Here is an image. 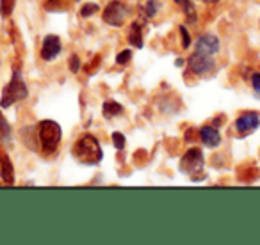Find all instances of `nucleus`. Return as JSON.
Returning <instances> with one entry per match:
<instances>
[{
	"mask_svg": "<svg viewBox=\"0 0 260 245\" xmlns=\"http://www.w3.org/2000/svg\"><path fill=\"white\" fill-rule=\"evenodd\" d=\"M123 112V107L118 103V101H112V100H109V101H105L104 103V115L105 117H114V115H118V114H121Z\"/></svg>",
	"mask_w": 260,
	"mask_h": 245,
	"instance_id": "14",
	"label": "nucleus"
},
{
	"mask_svg": "<svg viewBox=\"0 0 260 245\" xmlns=\"http://www.w3.org/2000/svg\"><path fill=\"white\" fill-rule=\"evenodd\" d=\"M112 142H114L116 149H119V151L125 148V137H123V134H119V132L112 134Z\"/></svg>",
	"mask_w": 260,
	"mask_h": 245,
	"instance_id": "17",
	"label": "nucleus"
},
{
	"mask_svg": "<svg viewBox=\"0 0 260 245\" xmlns=\"http://www.w3.org/2000/svg\"><path fill=\"white\" fill-rule=\"evenodd\" d=\"M61 54V39L57 36H47L43 39V48H41V57L45 61H54Z\"/></svg>",
	"mask_w": 260,
	"mask_h": 245,
	"instance_id": "8",
	"label": "nucleus"
},
{
	"mask_svg": "<svg viewBox=\"0 0 260 245\" xmlns=\"http://www.w3.org/2000/svg\"><path fill=\"white\" fill-rule=\"evenodd\" d=\"M98 11V6L96 4H86L82 9H80V15L86 18V16H91L93 13H96Z\"/></svg>",
	"mask_w": 260,
	"mask_h": 245,
	"instance_id": "18",
	"label": "nucleus"
},
{
	"mask_svg": "<svg viewBox=\"0 0 260 245\" xmlns=\"http://www.w3.org/2000/svg\"><path fill=\"white\" fill-rule=\"evenodd\" d=\"M128 41H130V45H134V47H138V48L143 47V32H141V25H139V23L132 25V32L128 34Z\"/></svg>",
	"mask_w": 260,
	"mask_h": 245,
	"instance_id": "15",
	"label": "nucleus"
},
{
	"mask_svg": "<svg viewBox=\"0 0 260 245\" xmlns=\"http://www.w3.org/2000/svg\"><path fill=\"white\" fill-rule=\"evenodd\" d=\"M180 32H182V47L187 48L189 43H191V37H189L187 30H185V27H180Z\"/></svg>",
	"mask_w": 260,
	"mask_h": 245,
	"instance_id": "22",
	"label": "nucleus"
},
{
	"mask_svg": "<svg viewBox=\"0 0 260 245\" xmlns=\"http://www.w3.org/2000/svg\"><path fill=\"white\" fill-rule=\"evenodd\" d=\"M216 64L212 61V55L202 54V52H194V54L189 57V69L196 75H209L214 71Z\"/></svg>",
	"mask_w": 260,
	"mask_h": 245,
	"instance_id": "4",
	"label": "nucleus"
},
{
	"mask_svg": "<svg viewBox=\"0 0 260 245\" xmlns=\"http://www.w3.org/2000/svg\"><path fill=\"white\" fill-rule=\"evenodd\" d=\"M130 59H132V52L125 50V52H121V54L118 55V59H116V61H118V64H126Z\"/></svg>",
	"mask_w": 260,
	"mask_h": 245,
	"instance_id": "20",
	"label": "nucleus"
},
{
	"mask_svg": "<svg viewBox=\"0 0 260 245\" xmlns=\"http://www.w3.org/2000/svg\"><path fill=\"white\" fill-rule=\"evenodd\" d=\"M61 127L54 121H41L38 125V141L45 155H52L61 142Z\"/></svg>",
	"mask_w": 260,
	"mask_h": 245,
	"instance_id": "2",
	"label": "nucleus"
},
{
	"mask_svg": "<svg viewBox=\"0 0 260 245\" xmlns=\"http://www.w3.org/2000/svg\"><path fill=\"white\" fill-rule=\"evenodd\" d=\"M73 156L79 160L80 164H86V166H96L102 160L104 153L98 144V141L93 135H84L77 141V144L73 146Z\"/></svg>",
	"mask_w": 260,
	"mask_h": 245,
	"instance_id": "1",
	"label": "nucleus"
},
{
	"mask_svg": "<svg viewBox=\"0 0 260 245\" xmlns=\"http://www.w3.org/2000/svg\"><path fill=\"white\" fill-rule=\"evenodd\" d=\"M175 2L180 6V9L184 11V15L189 18V22L194 23L196 18H198V15H196V9H194V6L191 4V0H175Z\"/></svg>",
	"mask_w": 260,
	"mask_h": 245,
	"instance_id": "12",
	"label": "nucleus"
},
{
	"mask_svg": "<svg viewBox=\"0 0 260 245\" xmlns=\"http://www.w3.org/2000/svg\"><path fill=\"white\" fill-rule=\"evenodd\" d=\"M180 169L187 174H200V171H203V155L200 149H191L182 156Z\"/></svg>",
	"mask_w": 260,
	"mask_h": 245,
	"instance_id": "6",
	"label": "nucleus"
},
{
	"mask_svg": "<svg viewBox=\"0 0 260 245\" xmlns=\"http://www.w3.org/2000/svg\"><path fill=\"white\" fill-rule=\"evenodd\" d=\"M157 8H159V2H155V0H150L148 4H146V16H150V18H152V16L155 15Z\"/></svg>",
	"mask_w": 260,
	"mask_h": 245,
	"instance_id": "19",
	"label": "nucleus"
},
{
	"mask_svg": "<svg viewBox=\"0 0 260 245\" xmlns=\"http://www.w3.org/2000/svg\"><path fill=\"white\" fill-rule=\"evenodd\" d=\"M251 82H253V89H255V94L260 98V73H255V75H253Z\"/></svg>",
	"mask_w": 260,
	"mask_h": 245,
	"instance_id": "21",
	"label": "nucleus"
},
{
	"mask_svg": "<svg viewBox=\"0 0 260 245\" xmlns=\"http://www.w3.org/2000/svg\"><path fill=\"white\" fill-rule=\"evenodd\" d=\"M258 127H260V114H256V112H244L235 121V128L241 134H251Z\"/></svg>",
	"mask_w": 260,
	"mask_h": 245,
	"instance_id": "7",
	"label": "nucleus"
},
{
	"mask_svg": "<svg viewBox=\"0 0 260 245\" xmlns=\"http://www.w3.org/2000/svg\"><path fill=\"white\" fill-rule=\"evenodd\" d=\"M200 137H202L203 144L209 146V148H216V146H219V142H221L219 132L212 127H203L202 130H200Z\"/></svg>",
	"mask_w": 260,
	"mask_h": 245,
	"instance_id": "10",
	"label": "nucleus"
},
{
	"mask_svg": "<svg viewBox=\"0 0 260 245\" xmlns=\"http://www.w3.org/2000/svg\"><path fill=\"white\" fill-rule=\"evenodd\" d=\"M79 68H80V61H79V57H77V55H73V57L70 59V69H72L73 73H77V71H79Z\"/></svg>",
	"mask_w": 260,
	"mask_h": 245,
	"instance_id": "23",
	"label": "nucleus"
},
{
	"mask_svg": "<svg viewBox=\"0 0 260 245\" xmlns=\"http://www.w3.org/2000/svg\"><path fill=\"white\" fill-rule=\"evenodd\" d=\"M126 15H128V9H126L121 2H116L114 0V2H111V4L105 8L104 20H105V23H109V25H112V27H121L123 23H125Z\"/></svg>",
	"mask_w": 260,
	"mask_h": 245,
	"instance_id": "5",
	"label": "nucleus"
},
{
	"mask_svg": "<svg viewBox=\"0 0 260 245\" xmlns=\"http://www.w3.org/2000/svg\"><path fill=\"white\" fill-rule=\"evenodd\" d=\"M9 142H11V127L4 115L0 114V144H9Z\"/></svg>",
	"mask_w": 260,
	"mask_h": 245,
	"instance_id": "13",
	"label": "nucleus"
},
{
	"mask_svg": "<svg viewBox=\"0 0 260 245\" xmlns=\"http://www.w3.org/2000/svg\"><path fill=\"white\" fill-rule=\"evenodd\" d=\"M15 4L16 0H0V13H2V16H11Z\"/></svg>",
	"mask_w": 260,
	"mask_h": 245,
	"instance_id": "16",
	"label": "nucleus"
},
{
	"mask_svg": "<svg viewBox=\"0 0 260 245\" xmlns=\"http://www.w3.org/2000/svg\"><path fill=\"white\" fill-rule=\"evenodd\" d=\"M219 50V39L212 34H205L196 41V52H202V54L212 55Z\"/></svg>",
	"mask_w": 260,
	"mask_h": 245,
	"instance_id": "9",
	"label": "nucleus"
},
{
	"mask_svg": "<svg viewBox=\"0 0 260 245\" xmlns=\"http://www.w3.org/2000/svg\"><path fill=\"white\" fill-rule=\"evenodd\" d=\"M15 181V171L13 164L9 162L8 156H0V183L11 185Z\"/></svg>",
	"mask_w": 260,
	"mask_h": 245,
	"instance_id": "11",
	"label": "nucleus"
},
{
	"mask_svg": "<svg viewBox=\"0 0 260 245\" xmlns=\"http://www.w3.org/2000/svg\"><path fill=\"white\" fill-rule=\"evenodd\" d=\"M27 94H29V89H27L22 75H20L18 71H15V73H13L11 82L6 86L4 93H2L0 105H2V108H8V107H11L13 103H16V101L25 100Z\"/></svg>",
	"mask_w": 260,
	"mask_h": 245,
	"instance_id": "3",
	"label": "nucleus"
},
{
	"mask_svg": "<svg viewBox=\"0 0 260 245\" xmlns=\"http://www.w3.org/2000/svg\"><path fill=\"white\" fill-rule=\"evenodd\" d=\"M205 2H212V0H205Z\"/></svg>",
	"mask_w": 260,
	"mask_h": 245,
	"instance_id": "24",
	"label": "nucleus"
}]
</instances>
